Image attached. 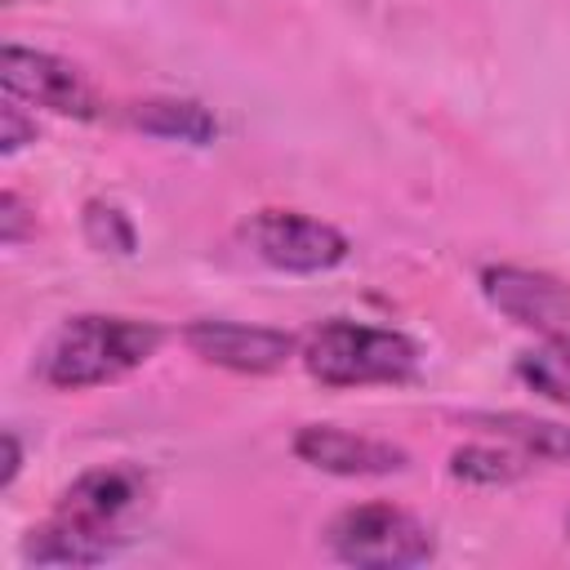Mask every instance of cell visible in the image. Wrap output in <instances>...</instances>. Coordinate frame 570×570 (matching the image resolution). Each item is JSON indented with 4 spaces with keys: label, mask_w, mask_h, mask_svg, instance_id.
<instances>
[{
    "label": "cell",
    "mask_w": 570,
    "mask_h": 570,
    "mask_svg": "<svg viewBox=\"0 0 570 570\" xmlns=\"http://www.w3.org/2000/svg\"><path fill=\"white\" fill-rule=\"evenodd\" d=\"M147 476L129 463H102L80 472L53 503V512L31 530L22 557L36 566H98L120 552L125 521L142 508Z\"/></svg>",
    "instance_id": "1"
},
{
    "label": "cell",
    "mask_w": 570,
    "mask_h": 570,
    "mask_svg": "<svg viewBox=\"0 0 570 570\" xmlns=\"http://www.w3.org/2000/svg\"><path fill=\"white\" fill-rule=\"evenodd\" d=\"M165 343V330L156 321L138 316H107V312H80L53 330V338L40 352V379L62 392H85L116 383L147 365Z\"/></svg>",
    "instance_id": "2"
},
{
    "label": "cell",
    "mask_w": 570,
    "mask_h": 570,
    "mask_svg": "<svg viewBox=\"0 0 570 570\" xmlns=\"http://www.w3.org/2000/svg\"><path fill=\"white\" fill-rule=\"evenodd\" d=\"M303 370L325 387H370V383H405L419 370V343L401 330L361 325V321H321L298 343Z\"/></svg>",
    "instance_id": "3"
},
{
    "label": "cell",
    "mask_w": 570,
    "mask_h": 570,
    "mask_svg": "<svg viewBox=\"0 0 570 570\" xmlns=\"http://www.w3.org/2000/svg\"><path fill=\"white\" fill-rule=\"evenodd\" d=\"M325 543L338 561L347 566H365V570H401V566H423L436 543H432V530L396 508V503H356V508H343L330 530H325Z\"/></svg>",
    "instance_id": "4"
},
{
    "label": "cell",
    "mask_w": 570,
    "mask_h": 570,
    "mask_svg": "<svg viewBox=\"0 0 570 570\" xmlns=\"http://www.w3.org/2000/svg\"><path fill=\"white\" fill-rule=\"evenodd\" d=\"M240 240L254 258L276 272H330L347 258V236L312 214L298 209H258L240 223Z\"/></svg>",
    "instance_id": "5"
},
{
    "label": "cell",
    "mask_w": 570,
    "mask_h": 570,
    "mask_svg": "<svg viewBox=\"0 0 570 570\" xmlns=\"http://www.w3.org/2000/svg\"><path fill=\"white\" fill-rule=\"evenodd\" d=\"M481 294L512 325L539 334L543 343L570 347V281H561L552 272L499 263V267L481 272Z\"/></svg>",
    "instance_id": "6"
},
{
    "label": "cell",
    "mask_w": 570,
    "mask_h": 570,
    "mask_svg": "<svg viewBox=\"0 0 570 570\" xmlns=\"http://www.w3.org/2000/svg\"><path fill=\"white\" fill-rule=\"evenodd\" d=\"M0 80H4V94L18 102H31V107H45L58 116H76V120L98 116V94H94L89 76L58 53L4 45L0 49Z\"/></svg>",
    "instance_id": "7"
},
{
    "label": "cell",
    "mask_w": 570,
    "mask_h": 570,
    "mask_svg": "<svg viewBox=\"0 0 570 570\" xmlns=\"http://www.w3.org/2000/svg\"><path fill=\"white\" fill-rule=\"evenodd\" d=\"M183 343L200 361L236 370V374H272L298 352L294 334L272 330V325H240V321H191L183 330Z\"/></svg>",
    "instance_id": "8"
},
{
    "label": "cell",
    "mask_w": 570,
    "mask_h": 570,
    "mask_svg": "<svg viewBox=\"0 0 570 570\" xmlns=\"http://www.w3.org/2000/svg\"><path fill=\"white\" fill-rule=\"evenodd\" d=\"M294 454L307 468L334 472V476H387L405 468V450L365 432H347L334 423H307L294 436Z\"/></svg>",
    "instance_id": "9"
},
{
    "label": "cell",
    "mask_w": 570,
    "mask_h": 570,
    "mask_svg": "<svg viewBox=\"0 0 570 570\" xmlns=\"http://www.w3.org/2000/svg\"><path fill=\"white\" fill-rule=\"evenodd\" d=\"M472 423L490 428L503 445L521 450L530 463H570V428L530 419V414H476Z\"/></svg>",
    "instance_id": "10"
},
{
    "label": "cell",
    "mask_w": 570,
    "mask_h": 570,
    "mask_svg": "<svg viewBox=\"0 0 570 570\" xmlns=\"http://www.w3.org/2000/svg\"><path fill=\"white\" fill-rule=\"evenodd\" d=\"M129 120L147 134H160V138H183V142H209L218 134L214 116L191 102V98H147V102H134Z\"/></svg>",
    "instance_id": "11"
},
{
    "label": "cell",
    "mask_w": 570,
    "mask_h": 570,
    "mask_svg": "<svg viewBox=\"0 0 570 570\" xmlns=\"http://www.w3.org/2000/svg\"><path fill=\"white\" fill-rule=\"evenodd\" d=\"M530 468L521 450H499V445H459L450 454V476L472 481V485H508Z\"/></svg>",
    "instance_id": "12"
},
{
    "label": "cell",
    "mask_w": 570,
    "mask_h": 570,
    "mask_svg": "<svg viewBox=\"0 0 570 570\" xmlns=\"http://www.w3.org/2000/svg\"><path fill=\"white\" fill-rule=\"evenodd\" d=\"M517 379L530 392L570 410V347L566 343H539V347L521 352L517 356Z\"/></svg>",
    "instance_id": "13"
},
{
    "label": "cell",
    "mask_w": 570,
    "mask_h": 570,
    "mask_svg": "<svg viewBox=\"0 0 570 570\" xmlns=\"http://www.w3.org/2000/svg\"><path fill=\"white\" fill-rule=\"evenodd\" d=\"M85 240L94 249H111V254H134V227L129 218L107 205V200H89L85 205Z\"/></svg>",
    "instance_id": "14"
},
{
    "label": "cell",
    "mask_w": 570,
    "mask_h": 570,
    "mask_svg": "<svg viewBox=\"0 0 570 570\" xmlns=\"http://www.w3.org/2000/svg\"><path fill=\"white\" fill-rule=\"evenodd\" d=\"M22 142H36V120H22L18 98H9L4 111H0V151L13 156Z\"/></svg>",
    "instance_id": "15"
},
{
    "label": "cell",
    "mask_w": 570,
    "mask_h": 570,
    "mask_svg": "<svg viewBox=\"0 0 570 570\" xmlns=\"http://www.w3.org/2000/svg\"><path fill=\"white\" fill-rule=\"evenodd\" d=\"M22 200H18V191H4L0 196V236H4V245H18L22 240Z\"/></svg>",
    "instance_id": "16"
},
{
    "label": "cell",
    "mask_w": 570,
    "mask_h": 570,
    "mask_svg": "<svg viewBox=\"0 0 570 570\" xmlns=\"http://www.w3.org/2000/svg\"><path fill=\"white\" fill-rule=\"evenodd\" d=\"M18 468H22V450H18V436H13V432H4V472H0V485H4V490L13 485Z\"/></svg>",
    "instance_id": "17"
},
{
    "label": "cell",
    "mask_w": 570,
    "mask_h": 570,
    "mask_svg": "<svg viewBox=\"0 0 570 570\" xmlns=\"http://www.w3.org/2000/svg\"><path fill=\"white\" fill-rule=\"evenodd\" d=\"M9 4H13V0H9Z\"/></svg>",
    "instance_id": "18"
}]
</instances>
